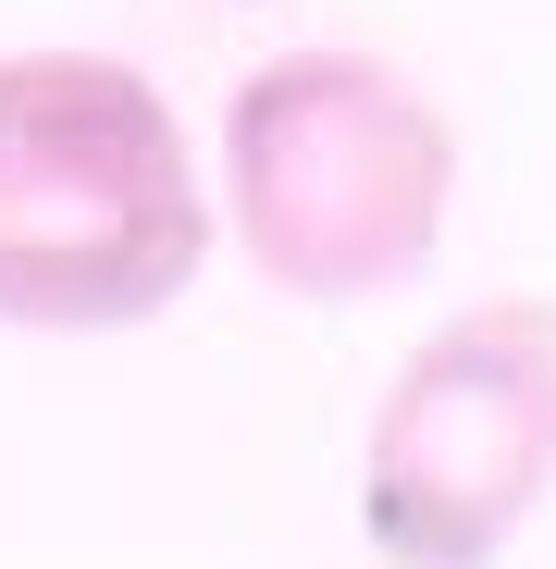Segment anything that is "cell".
Returning a JSON list of instances; mask_svg holds the SVG:
<instances>
[{
  "label": "cell",
  "mask_w": 556,
  "mask_h": 569,
  "mask_svg": "<svg viewBox=\"0 0 556 569\" xmlns=\"http://www.w3.org/2000/svg\"><path fill=\"white\" fill-rule=\"evenodd\" d=\"M211 260L173 100L112 50H0V322L124 335Z\"/></svg>",
  "instance_id": "6da1fadb"
},
{
  "label": "cell",
  "mask_w": 556,
  "mask_h": 569,
  "mask_svg": "<svg viewBox=\"0 0 556 569\" xmlns=\"http://www.w3.org/2000/svg\"><path fill=\"white\" fill-rule=\"evenodd\" d=\"M445 199L457 124L371 50H285L223 100V211L285 298H384L433 260Z\"/></svg>",
  "instance_id": "7a4b0ae2"
},
{
  "label": "cell",
  "mask_w": 556,
  "mask_h": 569,
  "mask_svg": "<svg viewBox=\"0 0 556 569\" xmlns=\"http://www.w3.org/2000/svg\"><path fill=\"white\" fill-rule=\"evenodd\" d=\"M556 483V298H471L396 359L358 446L384 569H483Z\"/></svg>",
  "instance_id": "3957f363"
}]
</instances>
